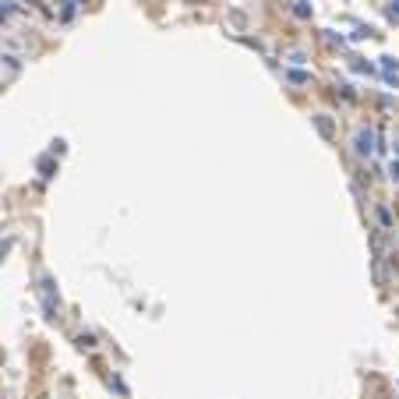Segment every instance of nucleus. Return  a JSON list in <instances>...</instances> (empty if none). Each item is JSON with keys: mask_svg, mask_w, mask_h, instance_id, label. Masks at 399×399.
Masks as SVG:
<instances>
[{"mask_svg": "<svg viewBox=\"0 0 399 399\" xmlns=\"http://www.w3.org/2000/svg\"><path fill=\"white\" fill-rule=\"evenodd\" d=\"M353 149H357V156H371L375 152V131H357Z\"/></svg>", "mask_w": 399, "mask_h": 399, "instance_id": "1", "label": "nucleus"}, {"mask_svg": "<svg viewBox=\"0 0 399 399\" xmlns=\"http://www.w3.org/2000/svg\"><path fill=\"white\" fill-rule=\"evenodd\" d=\"M382 71H385V81L389 85H396V75H399V64L392 57H382Z\"/></svg>", "mask_w": 399, "mask_h": 399, "instance_id": "2", "label": "nucleus"}, {"mask_svg": "<svg viewBox=\"0 0 399 399\" xmlns=\"http://www.w3.org/2000/svg\"><path fill=\"white\" fill-rule=\"evenodd\" d=\"M315 124H318V131L325 138H332V120H328V117H315Z\"/></svg>", "mask_w": 399, "mask_h": 399, "instance_id": "3", "label": "nucleus"}, {"mask_svg": "<svg viewBox=\"0 0 399 399\" xmlns=\"http://www.w3.org/2000/svg\"><path fill=\"white\" fill-rule=\"evenodd\" d=\"M39 173H43V177H53V173H57V162L53 159H39Z\"/></svg>", "mask_w": 399, "mask_h": 399, "instance_id": "4", "label": "nucleus"}, {"mask_svg": "<svg viewBox=\"0 0 399 399\" xmlns=\"http://www.w3.org/2000/svg\"><path fill=\"white\" fill-rule=\"evenodd\" d=\"M293 14H297V18H311V4L297 0V4H293Z\"/></svg>", "mask_w": 399, "mask_h": 399, "instance_id": "5", "label": "nucleus"}, {"mask_svg": "<svg viewBox=\"0 0 399 399\" xmlns=\"http://www.w3.org/2000/svg\"><path fill=\"white\" fill-rule=\"evenodd\" d=\"M378 223H382V230H392V216H389V209H378Z\"/></svg>", "mask_w": 399, "mask_h": 399, "instance_id": "6", "label": "nucleus"}, {"mask_svg": "<svg viewBox=\"0 0 399 399\" xmlns=\"http://www.w3.org/2000/svg\"><path fill=\"white\" fill-rule=\"evenodd\" d=\"M60 18H64V21H71V18H75V0H68V4H64V11H60Z\"/></svg>", "mask_w": 399, "mask_h": 399, "instance_id": "7", "label": "nucleus"}, {"mask_svg": "<svg viewBox=\"0 0 399 399\" xmlns=\"http://www.w3.org/2000/svg\"><path fill=\"white\" fill-rule=\"evenodd\" d=\"M290 81H297V85H304V81H308V75H304V71H290Z\"/></svg>", "mask_w": 399, "mask_h": 399, "instance_id": "8", "label": "nucleus"}, {"mask_svg": "<svg viewBox=\"0 0 399 399\" xmlns=\"http://www.w3.org/2000/svg\"><path fill=\"white\" fill-rule=\"evenodd\" d=\"M11 14H14V7H11V4H4V7H0V21H7Z\"/></svg>", "mask_w": 399, "mask_h": 399, "instance_id": "9", "label": "nucleus"}, {"mask_svg": "<svg viewBox=\"0 0 399 399\" xmlns=\"http://www.w3.org/2000/svg\"><path fill=\"white\" fill-rule=\"evenodd\" d=\"M389 18H396V21H399V0H392V4H389Z\"/></svg>", "mask_w": 399, "mask_h": 399, "instance_id": "10", "label": "nucleus"}, {"mask_svg": "<svg viewBox=\"0 0 399 399\" xmlns=\"http://www.w3.org/2000/svg\"><path fill=\"white\" fill-rule=\"evenodd\" d=\"M389 177H392V180H399V162H392V166H389Z\"/></svg>", "mask_w": 399, "mask_h": 399, "instance_id": "11", "label": "nucleus"}, {"mask_svg": "<svg viewBox=\"0 0 399 399\" xmlns=\"http://www.w3.org/2000/svg\"><path fill=\"white\" fill-rule=\"evenodd\" d=\"M7 251H11V240H4V244H0V258H4Z\"/></svg>", "mask_w": 399, "mask_h": 399, "instance_id": "12", "label": "nucleus"}]
</instances>
